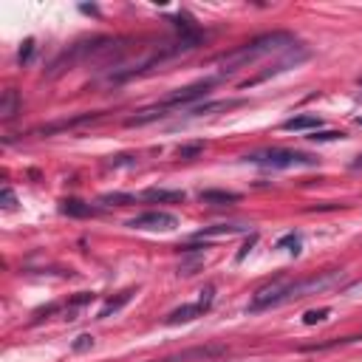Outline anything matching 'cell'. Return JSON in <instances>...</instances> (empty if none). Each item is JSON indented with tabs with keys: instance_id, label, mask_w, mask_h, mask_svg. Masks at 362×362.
<instances>
[{
	"instance_id": "6da1fadb",
	"label": "cell",
	"mask_w": 362,
	"mask_h": 362,
	"mask_svg": "<svg viewBox=\"0 0 362 362\" xmlns=\"http://www.w3.org/2000/svg\"><path fill=\"white\" fill-rule=\"evenodd\" d=\"M286 45H295V37L289 32H272V34H264V37H255L252 43L235 48V51H229V54H224L218 60L221 71H238V68H246L252 65L255 60H261L266 54H275V51L280 48H286Z\"/></svg>"
},
{
	"instance_id": "7a4b0ae2",
	"label": "cell",
	"mask_w": 362,
	"mask_h": 362,
	"mask_svg": "<svg viewBox=\"0 0 362 362\" xmlns=\"http://www.w3.org/2000/svg\"><path fill=\"white\" fill-rule=\"evenodd\" d=\"M246 162L261 164V167H272V170H286V167H315V164H317V159H315V156H308V153L283 150V147H272V150L249 153Z\"/></svg>"
},
{
	"instance_id": "3957f363",
	"label": "cell",
	"mask_w": 362,
	"mask_h": 362,
	"mask_svg": "<svg viewBox=\"0 0 362 362\" xmlns=\"http://www.w3.org/2000/svg\"><path fill=\"white\" fill-rule=\"evenodd\" d=\"M289 277H277L266 286H261L255 292L252 303H249V312H264V308H272V306H280L286 303V292H289Z\"/></svg>"
},
{
	"instance_id": "277c9868",
	"label": "cell",
	"mask_w": 362,
	"mask_h": 362,
	"mask_svg": "<svg viewBox=\"0 0 362 362\" xmlns=\"http://www.w3.org/2000/svg\"><path fill=\"white\" fill-rule=\"evenodd\" d=\"M131 229H147V232H170L178 226V218L173 213H162V210H153V213H145V215H136L127 221Z\"/></svg>"
},
{
	"instance_id": "5b68a950",
	"label": "cell",
	"mask_w": 362,
	"mask_h": 362,
	"mask_svg": "<svg viewBox=\"0 0 362 362\" xmlns=\"http://www.w3.org/2000/svg\"><path fill=\"white\" fill-rule=\"evenodd\" d=\"M213 85H215V80H204V83H195V85H187V88H178V91H173L170 96H164L159 102V108L167 111V108H178V105H190V102L206 96V91H210Z\"/></svg>"
},
{
	"instance_id": "8992f818",
	"label": "cell",
	"mask_w": 362,
	"mask_h": 362,
	"mask_svg": "<svg viewBox=\"0 0 362 362\" xmlns=\"http://www.w3.org/2000/svg\"><path fill=\"white\" fill-rule=\"evenodd\" d=\"M218 354H224L221 345H206V348H193V351H181L175 356H164L162 362H210Z\"/></svg>"
},
{
	"instance_id": "52a82bcc",
	"label": "cell",
	"mask_w": 362,
	"mask_h": 362,
	"mask_svg": "<svg viewBox=\"0 0 362 362\" xmlns=\"http://www.w3.org/2000/svg\"><path fill=\"white\" fill-rule=\"evenodd\" d=\"M249 224H215V226H204L195 232V241L201 238H224V235H238V232H246Z\"/></svg>"
},
{
	"instance_id": "ba28073f",
	"label": "cell",
	"mask_w": 362,
	"mask_h": 362,
	"mask_svg": "<svg viewBox=\"0 0 362 362\" xmlns=\"http://www.w3.org/2000/svg\"><path fill=\"white\" fill-rule=\"evenodd\" d=\"M320 125H323V119L317 114H300V116H292L283 122V131H315L317 134Z\"/></svg>"
},
{
	"instance_id": "9c48e42d",
	"label": "cell",
	"mask_w": 362,
	"mask_h": 362,
	"mask_svg": "<svg viewBox=\"0 0 362 362\" xmlns=\"http://www.w3.org/2000/svg\"><path fill=\"white\" fill-rule=\"evenodd\" d=\"M198 315H204V306H201V303H195V306H181V308H175V312L167 315V326L190 323V320H195Z\"/></svg>"
},
{
	"instance_id": "30bf717a",
	"label": "cell",
	"mask_w": 362,
	"mask_h": 362,
	"mask_svg": "<svg viewBox=\"0 0 362 362\" xmlns=\"http://www.w3.org/2000/svg\"><path fill=\"white\" fill-rule=\"evenodd\" d=\"M131 297H134V289H127V292H122L119 297H111V300H108L105 306L99 308V315H96V317H99V320H108L111 315H116V312H119V308H122L125 303H131Z\"/></svg>"
},
{
	"instance_id": "8fae6325",
	"label": "cell",
	"mask_w": 362,
	"mask_h": 362,
	"mask_svg": "<svg viewBox=\"0 0 362 362\" xmlns=\"http://www.w3.org/2000/svg\"><path fill=\"white\" fill-rule=\"evenodd\" d=\"M63 213L65 215H76V218H85V215H94L96 210L91 204H83V201H76V198H68L63 201Z\"/></svg>"
},
{
	"instance_id": "7c38bea8",
	"label": "cell",
	"mask_w": 362,
	"mask_h": 362,
	"mask_svg": "<svg viewBox=\"0 0 362 362\" xmlns=\"http://www.w3.org/2000/svg\"><path fill=\"white\" fill-rule=\"evenodd\" d=\"M198 198L206 201V204H229V201H238L241 195L238 193H229V190H204Z\"/></svg>"
},
{
	"instance_id": "4fadbf2b",
	"label": "cell",
	"mask_w": 362,
	"mask_h": 362,
	"mask_svg": "<svg viewBox=\"0 0 362 362\" xmlns=\"http://www.w3.org/2000/svg\"><path fill=\"white\" fill-rule=\"evenodd\" d=\"M142 198H147V201H181L184 193L181 190H147Z\"/></svg>"
},
{
	"instance_id": "5bb4252c",
	"label": "cell",
	"mask_w": 362,
	"mask_h": 362,
	"mask_svg": "<svg viewBox=\"0 0 362 362\" xmlns=\"http://www.w3.org/2000/svg\"><path fill=\"white\" fill-rule=\"evenodd\" d=\"M14 108H17V94H14V91H6V94H3V102H0V116L12 119V116H14Z\"/></svg>"
},
{
	"instance_id": "9a60e30c",
	"label": "cell",
	"mask_w": 362,
	"mask_h": 362,
	"mask_svg": "<svg viewBox=\"0 0 362 362\" xmlns=\"http://www.w3.org/2000/svg\"><path fill=\"white\" fill-rule=\"evenodd\" d=\"M328 315H331V308H317V312H306L303 323H306V326H315V323H323Z\"/></svg>"
},
{
	"instance_id": "2e32d148",
	"label": "cell",
	"mask_w": 362,
	"mask_h": 362,
	"mask_svg": "<svg viewBox=\"0 0 362 362\" xmlns=\"http://www.w3.org/2000/svg\"><path fill=\"white\" fill-rule=\"evenodd\" d=\"M76 354H83V351H91L94 348V337H91V334H80V337H76L74 340V345H71Z\"/></svg>"
},
{
	"instance_id": "e0dca14e",
	"label": "cell",
	"mask_w": 362,
	"mask_h": 362,
	"mask_svg": "<svg viewBox=\"0 0 362 362\" xmlns=\"http://www.w3.org/2000/svg\"><path fill=\"white\" fill-rule=\"evenodd\" d=\"M308 139H315V142H337V139H345V134H340V131H323V134H315V136H308Z\"/></svg>"
},
{
	"instance_id": "ac0fdd59",
	"label": "cell",
	"mask_w": 362,
	"mask_h": 362,
	"mask_svg": "<svg viewBox=\"0 0 362 362\" xmlns=\"http://www.w3.org/2000/svg\"><path fill=\"white\" fill-rule=\"evenodd\" d=\"M277 246H280V249H283V246H295V252H297V246H300V238H297V235H286V238H283Z\"/></svg>"
},
{
	"instance_id": "d6986e66",
	"label": "cell",
	"mask_w": 362,
	"mask_h": 362,
	"mask_svg": "<svg viewBox=\"0 0 362 362\" xmlns=\"http://www.w3.org/2000/svg\"><path fill=\"white\" fill-rule=\"evenodd\" d=\"M3 206H6V210H12V206H14V193L9 187L3 190Z\"/></svg>"
},
{
	"instance_id": "ffe728a7",
	"label": "cell",
	"mask_w": 362,
	"mask_h": 362,
	"mask_svg": "<svg viewBox=\"0 0 362 362\" xmlns=\"http://www.w3.org/2000/svg\"><path fill=\"white\" fill-rule=\"evenodd\" d=\"M32 48H34V43H32V40H25V45L20 48V60H29V54H32Z\"/></svg>"
},
{
	"instance_id": "44dd1931",
	"label": "cell",
	"mask_w": 362,
	"mask_h": 362,
	"mask_svg": "<svg viewBox=\"0 0 362 362\" xmlns=\"http://www.w3.org/2000/svg\"><path fill=\"white\" fill-rule=\"evenodd\" d=\"M102 201H134V195H119V193H114V195H102Z\"/></svg>"
},
{
	"instance_id": "7402d4cb",
	"label": "cell",
	"mask_w": 362,
	"mask_h": 362,
	"mask_svg": "<svg viewBox=\"0 0 362 362\" xmlns=\"http://www.w3.org/2000/svg\"><path fill=\"white\" fill-rule=\"evenodd\" d=\"M198 150H201L198 145H195V147H184V150H178V156H195Z\"/></svg>"
},
{
	"instance_id": "603a6c76",
	"label": "cell",
	"mask_w": 362,
	"mask_h": 362,
	"mask_svg": "<svg viewBox=\"0 0 362 362\" xmlns=\"http://www.w3.org/2000/svg\"><path fill=\"white\" fill-rule=\"evenodd\" d=\"M351 167H354V170H359V167H362V156H359V159H356V162L351 164Z\"/></svg>"
},
{
	"instance_id": "cb8c5ba5",
	"label": "cell",
	"mask_w": 362,
	"mask_h": 362,
	"mask_svg": "<svg viewBox=\"0 0 362 362\" xmlns=\"http://www.w3.org/2000/svg\"><path fill=\"white\" fill-rule=\"evenodd\" d=\"M348 292H362V283H359V286H354V289H348Z\"/></svg>"
},
{
	"instance_id": "d4e9b609",
	"label": "cell",
	"mask_w": 362,
	"mask_h": 362,
	"mask_svg": "<svg viewBox=\"0 0 362 362\" xmlns=\"http://www.w3.org/2000/svg\"><path fill=\"white\" fill-rule=\"evenodd\" d=\"M356 125H362V116H359V119H356Z\"/></svg>"
}]
</instances>
